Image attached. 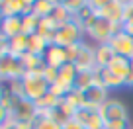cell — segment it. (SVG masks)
I'll list each match as a JSON object with an SVG mask.
<instances>
[{
  "instance_id": "cell-1",
  "label": "cell",
  "mask_w": 133,
  "mask_h": 129,
  "mask_svg": "<svg viewBox=\"0 0 133 129\" xmlns=\"http://www.w3.org/2000/svg\"><path fill=\"white\" fill-rule=\"evenodd\" d=\"M84 37L86 41H90L92 45H102V43H108L117 31H121L119 24H112V22L104 20L100 16H92L90 20L84 22Z\"/></svg>"
},
{
  "instance_id": "cell-2",
  "label": "cell",
  "mask_w": 133,
  "mask_h": 129,
  "mask_svg": "<svg viewBox=\"0 0 133 129\" xmlns=\"http://www.w3.org/2000/svg\"><path fill=\"white\" fill-rule=\"evenodd\" d=\"M94 47L90 41H80L76 45L69 47V63H72L78 72H88V71H96V57H94Z\"/></svg>"
},
{
  "instance_id": "cell-3",
  "label": "cell",
  "mask_w": 133,
  "mask_h": 129,
  "mask_svg": "<svg viewBox=\"0 0 133 129\" xmlns=\"http://www.w3.org/2000/svg\"><path fill=\"white\" fill-rule=\"evenodd\" d=\"M22 84H24V98L25 100H31V102L41 100L43 96L49 94V88H51V84L43 78L41 71H28V72H24Z\"/></svg>"
},
{
  "instance_id": "cell-4",
  "label": "cell",
  "mask_w": 133,
  "mask_h": 129,
  "mask_svg": "<svg viewBox=\"0 0 133 129\" xmlns=\"http://www.w3.org/2000/svg\"><path fill=\"white\" fill-rule=\"evenodd\" d=\"M84 28L82 24H78V22L72 18L71 22H66L65 25H61V28L57 29V33H55V39H53V45H59V47H65V49H69V47L76 45V43L84 41Z\"/></svg>"
},
{
  "instance_id": "cell-5",
  "label": "cell",
  "mask_w": 133,
  "mask_h": 129,
  "mask_svg": "<svg viewBox=\"0 0 133 129\" xmlns=\"http://www.w3.org/2000/svg\"><path fill=\"white\" fill-rule=\"evenodd\" d=\"M123 10H125V0H100V6L94 10V14L112 22V24L123 25Z\"/></svg>"
},
{
  "instance_id": "cell-6",
  "label": "cell",
  "mask_w": 133,
  "mask_h": 129,
  "mask_svg": "<svg viewBox=\"0 0 133 129\" xmlns=\"http://www.w3.org/2000/svg\"><path fill=\"white\" fill-rule=\"evenodd\" d=\"M24 65L20 59L12 57V55H4L0 59V82L8 84L12 80H22L24 76Z\"/></svg>"
},
{
  "instance_id": "cell-7",
  "label": "cell",
  "mask_w": 133,
  "mask_h": 129,
  "mask_svg": "<svg viewBox=\"0 0 133 129\" xmlns=\"http://www.w3.org/2000/svg\"><path fill=\"white\" fill-rule=\"evenodd\" d=\"M104 121H129V110L119 98H110L102 108L98 110Z\"/></svg>"
},
{
  "instance_id": "cell-8",
  "label": "cell",
  "mask_w": 133,
  "mask_h": 129,
  "mask_svg": "<svg viewBox=\"0 0 133 129\" xmlns=\"http://www.w3.org/2000/svg\"><path fill=\"white\" fill-rule=\"evenodd\" d=\"M10 116H12V119L18 121V123H31L33 125L35 119L39 117V113H37V108H35V102L20 98V100L16 102V106L12 108Z\"/></svg>"
},
{
  "instance_id": "cell-9",
  "label": "cell",
  "mask_w": 133,
  "mask_h": 129,
  "mask_svg": "<svg viewBox=\"0 0 133 129\" xmlns=\"http://www.w3.org/2000/svg\"><path fill=\"white\" fill-rule=\"evenodd\" d=\"M108 45L114 49V53H116V55L133 59V37H131V35H127L123 29H121V31H117V33L110 39Z\"/></svg>"
},
{
  "instance_id": "cell-10",
  "label": "cell",
  "mask_w": 133,
  "mask_h": 129,
  "mask_svg": "<svg viewBox=\"0 0 133 129\" xmlns=\"http://www.w3.org/2000/svg\"><path fill=\"white\" fill-rule=\"evenodd\" d=\"M84 98H86V108L88 110H94V112H98L102 106L106 104V102L112 98L110 96V90L108 88H104V86H92V88H88L86 92H84Z\"/></svg>"
},
{
  "instance_id": "cell-11",
  "label": "cell",
  "mask_w": 133,
  "mask_h": 129,
  "mask_svg": "<svg viewBox=\"0 0 133 129\" xmlns=\"http://www.w3.org/2000/svg\"><path fill=\"white\" fill-rule=\"evenodd\" d=\"M75 119L78 121L84 129H104V119H102V116H100L98 112H94V110H88V108L76 110Z\"/></svg>"
},
{
  "instance_id": "cell-12",
  "label": "cell",
  "mask_w": 133,
  "mask_h": 129,
  "mask_svg": "<svg viewBox=\"0 0 133 129\" xmlns=\"http://www.w3.org/2000/svg\"><path fill=\"white\" fill-rule=\"evenodd\" d=\"M94 84L96 86H104V88H108V90L112 92V90H117V88H123L125 80L119 78V76H116L112 71H108V69H96Z\"/></svg>"
},
{
  "instance_id": "cell-13",
  "label": "cell",
  "mask_w": 133,
  "mask_h": 129,
  "mask_svg": "<svg viewBox=\"0 0 133 129\" xmlns=\"http://www.w3.org/2000/svg\"><path fill=\"white\" fill-rule=\"evenodd\" d=\"M43 59H45V65H49V67H53V69H61L63 65L69 63V53H66L65 47H59V45H53V43H51V45L47 47Z\"/></svg>"
},
{
  "instance_id": "cell-14",
  "label": "cell",
  "mask_w": 133,
  "mask_h": 129,
  "mask_svg": "<svg viewBox=\"0 0 133 129\" xmlns=\"http://www.w3.org/2000/svg\"><path fill=\"white\" fill-rule=\"evenodd\" d=\"M0 33L6 39H12L16 35L24 33V24H22V16H10V18H2L0 22Z\"/></svg>"
},
{
  "instance_id": "cell-15",
  "label": "cell",
  "mask_w": 133,
  "mask_h": 129,
  "mask_svg": "<svg viewBox=\"0 0 133 129\" xmlns=\"http://www.w3.org/2000/svg\"><path fill=\"white\" fill-rule=\"evenodd\" d=\"M106 69H108V71H112L116 76L127 80V76L131 74V59L121 57V55H116V57L108 63V67H106Z\"/></svg>"
},
{
  "instance_id": "cell-16",
  "label": "cell",
  "mask_w": 133,
  "mask_h": 129,
  "mask_svg": "<svg viewBox=\"0 0 133 129\" xmlns=\"http://www.w3.org/2000/svg\"><path fill=\"white\" fill-rule=\"evenodd\" d=\"M25 0H0V16L10 18V16H24Z\"/></svg>"
},
{
  "instance_id": "cell-17",
  "label": "cell",
  "mask_w": 133,
  "mask_h": 129,
  "mask_svg": "<svg viewBox=\"0 0 133 129\" xmlns=\"http://www.w3.org/2000/svg\"><path fill=\"white\" fill-rule=\"evenodd\" d=\"M57 29H59V25L51 16L49 18H41V20H39V25H37V35H41L43 39H47L49 43H53Z\"/></svg>"
},
{
  "instance_id": "cell-18",
  "label": "cell",
  "mask_w": 133,
  "mask_h": 129,
  "mask_svg": "<svg viewBox=\"0 0 133 129\" xmlns=\"http://www.w3.org/2000/svg\"><path fill=\"white\" fill-rule=\"evenodd\" d=\"M94 57H96V67L98 69H106L108 63L116 57V53H114V49L108 45V43H102V45L94 47Z\"/></svg>"
},
{
  "instance_id": "cell-19",
  "label": "cell",
  "mask_w": 133,
  "mask_h": 129,
  "mask_svg": "<svg viewBox=\"0 0 133 129\" xmlns=\"http://www.w3.org/2000/svg\"><path fill=\"white\" fill-rule=\"evenodd\" d=\"M8 41H10L8 55H12V57H16V59H22L28 53V35L20 33V35H16V37L8 39Z\"/></svg>"
},
{
  "instance_id": "cell-20",
  "label": "cell",
  "mask_w": 133,
  "mask_h": 129,
  "mask_svg": "<svg viewBox=\"0 0 133 129\" xmlns=\"http://www.w3.org/2000/svg\"><path fill=\"white\" fill-rule=\"evenodd\" d=\"M49 45H51V43L47 41V39H43L41 35H37V33H33V35L28 37V53H31V55H39V57H43Z\"/></svg>"
},
{
  "instance_id": "cell-21",
  "label": "cell",
  "mask_w": 133,
  "mask_h": 129,
  "mask_svg": "<svg viewBox=\"0 0 133 129\" xmlns=\"http://www.w3.org/2000/svg\"><path fill=\"white\" fill-rule=\"evenodd\" d=\"M55 6H57V0H33V14L37 18H49Z\"/></svg>"
},
{
  "instance_id": "cell-22",
  "label": "cell",
  "mask_w": 133,
  "mask_h": 129,
  "mask_svg": "<svg viewBox=\"0 0 133 129\" xmlns=\"http://www.w3.org/2000/svg\"><path fill=\"white\" fill-rule=\"evenodd\" d=\"M22 65H24V71H41L45 67V59L39 57V55H31V53H25L24 57L20 59Z\"/></svg>"
},
{
  "instance_id": "cell-23",
  "label": "cell",
  "mask_w": 133,
  "mask_h": 129,
  "mask_svg": "<svg viewBox=\"0 0 133 129\" xmlns=\"http://www.w3.org/2000/svg\"><path fill=\"white\" fill-rule=\"evenodd\" d=\"M94 80H96V71H88V72H78L76 76V84L75 88L80 92H86L88 88L94 86Z\"/></svg>"
},
{
  "instance_id": "cell-24",
  "label": "cell",
  "mask_w": 133,
  "mask_h": 129,
  "mask_svg": "<svg viewBox=\"0 0 133 129\" xmlns=\"http://www.w3.org/2000/svg\"><path fill=\"white\" fill-rule=\"evenodd\" d=\"M65 102L71 106V108H75V110H82V108H86V98H84V92L76 90V88H72V90L66 94Z\"/></svg>"
},
{
  "instance_id": "cell-25",
  "label": "cell",
  "mask_w": 133,
  "mask_h": 129,
  "mask_svg": "<svg viewBox=\"0 0 133 129\" xmlns=\"http://www.w3.org/2000/svg\"><path fill=\"white\" fill-rule=\"evenodd\" d=\"M51 18H53L55 22H57V25L61 28V25H65L66 22H71L72 20V14L66 10V6L63 4V2H57V6H55L53 14H51Z\"/></svg>"
},
{
  "instance_id": "cell-26",
  "label": "cell",
  "mask_w": 133,
  "mask_h": 129,
  "mask_svg": "<svg viewBox=\"0 0 133 129\" xmlns=\"http://www.w3.org/2000/svg\"><path fill=\"white\" fill-rule=\"evenodd\" d=\"M39 20L41 18H37L35 14H25V16H22V24H24V35H33L37 33V25H39Z\"/></svg>"
},
{
  "instance_id": "cell-27",
  "label": "cell",
  "mask_w": 133,
  "mask_h": 129,
  "mask_svg": "<svg viewBox=\"0 0 133 129\" xmlns=\"http://www.w3.org/2000/svg\"><path fill=\"white\" fill-rule=\"evenodd\" d=\"M33 129H63V125L47 116H39L35 119V123H33Z\"/></svg>"
},
{
  "instance_id": "cell-28",
  "label": "cell",
  "mask_w": 133,
  "mask_h": 129,
  "mask_svg": "<svg viewBox=\"0 0 133 129\" xmlns=\"http://www.w3.org/2000/svg\"><path fill=\"white\" fill-rule=\"evenodd\" d=\"M41 74L49 84H55V80H57V76H59V69H53V67H49V65H45V67L41 69Z\"/></svg>"
},
{
  "instance_id": "cell-29",
  "label": "cell",
  "mask_w": 133,
  "mask_h": 129,
  "mask_svg": "<svg viewBox=\"0 0 133 129\" xmlns=\"http://www.w3.org/2000/svg\"><path fill=\"white\" fill-rule=\"evenodd\" d=\"M104 129H133L131 121H104Z\"/></svg>"
},
{
  "instance_id": "cell-30",
  "label": "cell",
  "mask_w": 133,
  "mask_h": 129,
  "mask_svg": "<svg viewBox=\"0 0 133 129\" xmlns=\"http://www.w3.org/2000/svg\"><path fill=\"white\" fill-rule=\"evenodd\" d=\"M63 4L66 6V10H69L72 16H75V14L84 6V0H63Z\"/></svg>"
},
{
  "instance_id": "cell-31",
  "label": "cell",
  "mask_w": 133,
  "mask_h": 129,
  "mask_svg": "<svg viewBox=\"0 0 133 129\" xmlns=\"http://www.w3.org/2000/svg\"><path fill=\"white\" fill-rule=\"evenodd\" d=\"M123 24H133V0H125V10H123Z\"/></svg>"
},
{
  "instance_id": "cell-32",
  "label": "cell",
  "mask_w": 133,
  "mask_h": 129,
  "mask_svg": "<svg viewBox=\"0 0 133 129\" xmlns=\"http://www.w3.org/2000/svg\"><path fill=\"white\" fill-rule=\"evenodd\" d=\"M12 119V116H10V112L8 110L4 108V106L0 104V127H4L6 123H8V121Z\"/></svg>"
},
{
  "instance_id": "cell-33",
  "label": "cell",
  "mask_w": 133,
  "mask_h": 129,
  "mask_svg": "<svg viewBox=\"0 0 133 129\" xmlns=\"http://www.w3.org/2000/svg\"><path fill=\"white\" fill-rule=\"evenodd\" d=\"M8 47H10V41H8L2 33H0V55H2V57H4V55H8Z\"/></svg>"
},
{
  "instance_id": "cell-34",
  "label": "cell",
  "mask_w": 133,
  "mask_h": 129,
  "mask_svg": "<svg viewBox=\"0 0 133 129\" xmlns=\"http://www.w3.org/2000/svg\"><path fill=\"white\" fill-rule=\"evenodd\" d=\"M63 129H84V127H82V125H80L78 121L75 119V117H72L71 121H66V123L63 125Z\"/></svg>"
},
{
  "instance_id": "cell-35",
  "label": "cell",
  "mask_w": 133,
  "mask_h": 129,
  "mask_svg": "<svg viewBox=\"0 0 133 129\" xmlns=\"http://www.w3.org/2000/svg\"><path fill=\"white\" fill-rule=\"evenodd\" d=\"M121 29H123L127 35H131V37H133V24H123V25H121Z\"/></svg>"
},
{
  "instance_id": "cell-36",
  "label": "cell",
  "mask_w": 133,
  "mask_h": 129,
  "mask_svg": "<svg viewBox=\"0 0 133 129\" xmlns=\"http://www.w3.org/2000/svg\"><path fill=\"white\" fill-rule=\"evenodd\" d=\"M2 129H22V127H20V125H18V123H16L14 119H10V121H8V123H6L4 127H2Z\"/></svg>"
},
{
  "instance_id": "cell-37",
  "label": "cell",
  "mask_w": 133,
  "mask_h": 129,
  "mask_svg": "<svg viewBox=\"0 0 133 129\" xmlns=\"http://www.w3.org/2000/svg\"><path fill=\"white\" fill-rule=\"evenodd\" d=\"M4 90H6V86L0 82V100H2V94H4Z\"/></svg>"
},
{
  "instance_id": "cell-38",
  "label": "cell",
  "mask_w": 133,
  "mask_h": 129,
  "mask_svg": "<svg viewBox=\"0 0 133 129\" xmlns=\"http://www.w3.org/2000/svg\"><path fill=\"white\" fill-rule=\"evenodd\" d=\"M131 72H133V59H131Z\"/></svg>"
},
{
  "instance_id": "cell-39",
  "label": "cell",
  "mask_w": 133,
  "mask_h": 129,
  "mask_svg": "<svg viewBox=\"0 0 133 129\" xmlns=\"http://www.w3.org/2000/svg\"><path fill=\"white\" fill-rule=\"evenodd\" d=\"M0 22H2V16H0Z\"/></svg>"
},
{
  "instance_id": "cell-40",
  "label": "cell",
  "mask_w": 133,
  "mask_h": 129,
  "mask_svg": "<svg viewBox=\"0 0 133 129\" xmlns=\"http://www.w3.org/2000/svg\"><path fill=\"white\" fill-rule=\"evenodd\" d=\"M0 129H2V127H0Z\"/></svg>"
}]
</instances>
